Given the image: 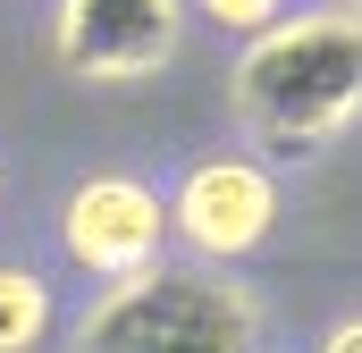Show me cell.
Here are the masks:
<instances>
[{"mask_svg": "<svg viewBox=\"0 0 362 353\" xmlns=\"http://www.w3.org/2000/svg\"><path fill=\"white\" fill-rule=\"evenodd\" d=\"M236 109H245V126L262 143H278V152L329 143L362 109V17L354 8H320V17L270 25L236 59Z\"/></svg>", "mask_w": 362, "mask_h": 353, "instance_id": "obj_1", "label": "cell"}, {"mask_svg": "<svg viewBox=\"0 0 362 353\" xmlns=\"http://www.w3.org/2000/svg\"><path fill=\"white\" fill-rule=\"evenodd\" d=\"M76 353H253V294L211 269H144L93 303Z\"/></svg>", "mask_w": 362, "mask_h": 353, "instance_id": "obj_2", "label": "cell"}, {"mask_svg": "<svg viewBox=\"0 0 362 353\" xmlns=\"http://www.w3.org/2000/svg\"><path fill=\"white\" fill-rule=\"evenodd\" d=\"M177 51V0H59V59L93 85L160 76Z\"/></svg>", "mask_w": 362, "mask_h": 353, "instance_id": "obj_3", "label": "cell"}, {"mask_svg": "<svg viewBox=\"0 0 362 353\" xmlns=\"http://www.w3.org/2000/svg\"><path fill=\"white\" fill-rule=\"evenodd\" d=\"M59 236H68V253L85 269H101V277H144L152 253H160V236H169V210H160V193L135 185V176H93V185L68 193Z\"/></svg>", "mask_w": 362, "mask_h": 353, "instance_id": "obj_4", "label": "cell"}, {"mask_svg": "<svg viewBox=\"0 0 362 353\" xmlns=\"http://www.w3.org/2000/svg\"><path fill=\"white\" fill-rule=\"evenodd\" d=\"M278 219V185L262 160H202V169L177 185V236L194 253H211V261H236V253H253L262 236H270Z\"/></svg>", "mask_w": 362, "mask_h": 353, "instance_id": "obj_5", "label": "cell"}, {"mask_svg": "<svg viewBox=\"0 0 362 353\" xmlns=\"http://www.w3.org/2000/svg\"><path fill=\"white\" fill-rule=\"evenodd\" d=\"M42 320H51V294H42V277H25V269H0V353H25L42 337Z\"/></svg>", "mask_w": 362, "mask_h": 353, "instance_id": "obj_6", "label": "cell"}, {"mask_svg": "<svg viewBox=\"0 0 362 353\" xmlns=\"http://www.w3.org/2000/svg\"><path fill=\"white\" fill-rule=\"evenodd\" d=\"M202 8H211L228 34H262V25H278V8H286V0H202Z\"/></svg>", "mask_w": 362, "mask_h": 353, "instance_id": "obj_7", "label": "cell"}, {"mask_svg": "<svg viewBox=\"0 0 362 353\" xmlns=\"http://www.w3.org/2000/svg\"><path fill=\"white\" fill-rule=\"evenodd\" d=\"M320 353H362V320H346V328H329V345Z\"/></svg>", "mask_w": 362, "mask_h": 353, "instance_id": "obj_8", "label": "cell"}, {"mask_svg": "<svg viewBox=\"0 0 362 353\" xmlns=\"http://www.w3.org/2000/svg\"><path fill=\"white\" fill-rule=\"evenodd\" d=\"M346 8H354V17H362V0H346Z\"/></svg>", "mask_w": 362, "mask_h": 353, "instance_id": "obj_9", "label": "cell"}]
</instances>
